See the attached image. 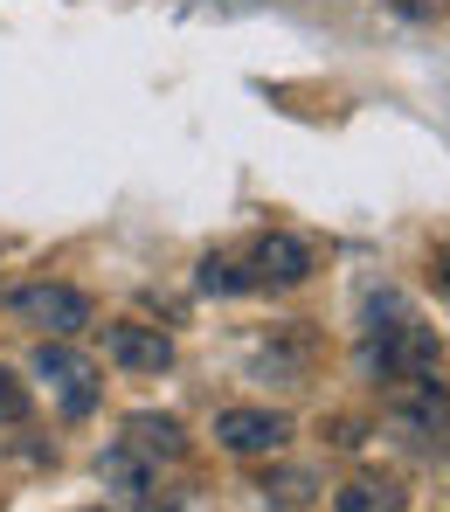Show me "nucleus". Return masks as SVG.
I'll return each mask as SVG.
<instances>
[{
  "mask_svg": "<svg viewBox=\"0 0 450 512\" xmlns=\"http://www.w3.org/2000/svg\"><path fill=\"white\" fill-rule=\"evenodd\" d=\"M437 333L395 298V291H381L374 298V326H367V340H360V367L367 374H381V381H423V374H437Z\"/></svg>",
  "mask_w": 450,
  "mask_h": 512,
  "instance_id": "nucleus-1",
  "label": "nucleus"
},
{
  "mask_svg": "<svg viewBox=\"0 0 450 512\" xmlns=\"http://www.w3.org/2000/svg\"><path fill=\"white\" fill-rule=\"evenodd\" d=\"M388 436L416 457H450V388H437L430 374L423 381H395L388 409H381Z\"/></svg>",
  "mask_w": 450,
  "mask_h": 512,
  "instance_id": "nucleus-2",
  "label": "nucleus"
},
{
  "mask_svg": "<svg viewBox=\"0 0 450 512\" xmlns=\"http://www.w3.org/2000/svg\"><path fill=\"white\" fill-rule=\"evenodd\" d=\"M243 263V277H250V291H298L312 270H319V256L305 236H291V229H264L250 250L236 256Z\"/></svg>",
  "mask_w": 450,
  "mask_h": 512,
  "instance_id": "nucleus-3",
  "label": "nucleus"
},
{
  "mask_svg": "<svg viewBox=\"0 0 450 512\" xmlns=\"http://www.w3.org/2000/svg\"><path fill=\"white\" fill-rule=\"evenodd\" d=\"M7 312H21L28 326H42L49 340H77V333H90V298L77 291V284H21V291H7L0 298Z\"/></svg>",
  "mask_w": 450,
  "mask_h": 512,
  "instance_id": "nucleus-4",
  "label": "nucleus"
},
{
  "mask_svg": "<svg viewBox=\"0 0 450 512\" xmlns=\"http://www.w3.org/2000/svg\"><path fill=\"white\" fill-rule=\"evenodd\" d=\"M215 443H222L229 457H277V450L291 443V416H284V409H250V402H236V409L215 416Z\"/></svg>",
  "mask_w": 450,
  "mask_h": 512,
  "instance_id": "nucleus-5",
  "label": "nucleus"
},
{
  "mask_svg": "<svg viewBox=\"0 0 450 512\" xmlns=\"http://www.w3.org/2000/svg\"><path fill=\"white\" fill-rule=\"evenodd\" d=\"M104 353L125 367V374H167L174 367V340L160 326H139V319H111L104 326Z\"/></svg>",
  "mask_w": 450,
  "mask_h": 512,
  "instance_id": "nucleus-6",
  "label": "nucleus"
},
{
  "mask_svg": "<svg viewBox=\"0 0 450 512\" xmlns=\"http://www.w3.org/2000/svg\"><path fill=\"white\" fill-rule=\"evenodd\" d=\"M35 374H42L49 388H63V409H70V416H90V402H97V367H90L84 353H70L63 340H42L35 346Z\"/></svg>",
  "mask_w": 450,
  "mask_h": 512,
  "instance_id": "nucleus-7",
  "label": "nucleus"
},
{
  "mask_svg": "<svg viewBox=\"0 0 450 512\" xmlns=\"http://www.w3.org/2000/svg\"><path fill=\"white\" fill-rule=\"evenodd\" d=\"M132 457H146L153 471L160 464H180L187 457V436H180V423L174 416H153V409H139V416H125V436H118Z\"/></svg>",
  "mask_w": 450,
  "mask_h": 512,
  "instance_id": "nucleus-8",
  "label": "nucleus"
},
{
  "mask_svg": "<svg viewBox=\"0 0 450 512\" xmlns=\"http://www.w3.org/2000/svg\"><path fill=\"white\" fill-rule=\"evenodd\" d=\"M409 499H402V485L395 478H354L340 499H333V512H402Z\"/></svg>",
  "mask_w": 450,
  "mask_h": 512,
  "instance_id": "nucleus-9",
  "label": "nucleus"
},
{
  "mask_svg": "<svg viewBox=\"0 0 450 512\" xmlns=\"http://www.w3.org/2000/svg\"><path fill=\"white\" fill-rule=\"evenodd\" d=\"M201 291H222V298H236V291H250V277H243V263L236 256H201V277H194Z\"/></svg>",
  "mask_w": 450,
  "mask_h": 512,
  "instance_id": "nucleus-10",
  "label": "nucleus"
},
{
  "mask_svg": "<svg viewBox=\"0 0 450 512\" xmlns=\"http://www.w3.org/2000/svg\"><path fill=\"white\" fill-rule=\"evenodd\" d=\"M0 423H28V388L0 367Z\"/></svg>",
  "mask_w": 450,
  "mask_h": 512,
  "instance_id": "nucleus-11",
  "label": "nucleus"
},
{
  "mask_svg": "<svg viewBox=\"0 0 450 512\" xmlns=\"http://www.w3.org/2000/svg\"><path fill=\"white\" fill-rule=\"evenodd\" d=\"M437 277H444V291H450V256H444V263H437Z\"/></svg>",
  "mask_w": 450,
  "mask_h": 512,
  "instance_id": "nucleus-12",
  "label": "nucleus"
}]
</instances>
